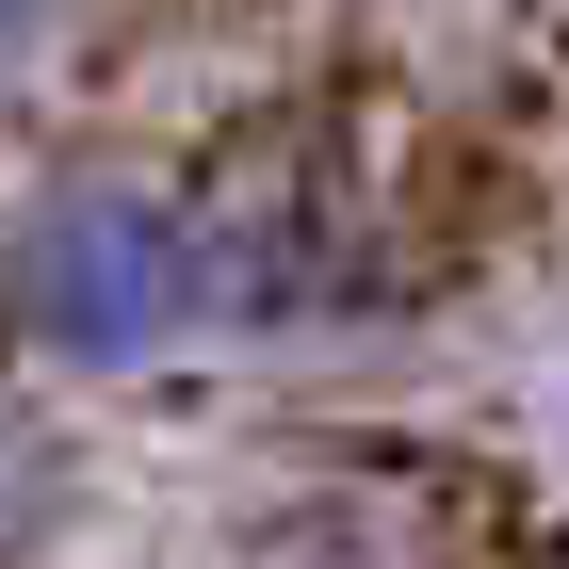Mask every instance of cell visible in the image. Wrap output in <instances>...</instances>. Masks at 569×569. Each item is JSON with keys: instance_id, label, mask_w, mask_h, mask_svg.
I'll return each instance as SVG.
<instances>
[{"instance_id": "obj_4", "label": "cell", "mask_w": 569, "mask_h": 569, "mask_svg": "<svg viewBox=\"0 0 569 569\" xmlns=\"http://www.w3.org/2000/svg\"><path fill=\"white\" fill-rule=\"evenodd\" d=\"M82 521H98V456H82V423H66V391H49V375H17V358H0V569H49Z\"/></svg>"}, {"instance_id": "obj_2", "label": "cell", "mask_w": 569, "mask_h": 569, "mask_svg": "<svg viewBox=\"0 0 569 569\" xmlns=\"http://www.w3.org/2000/svg\"><path fill=\"white\" fill-rule=\"evenodd\" d=\"M196 228H212V326H228V358L391 342L407 293H423L391 196H375L342 147H228V163H196Z\"/></svg>"}, {"instance_id": "obj_5", "label": "cell", "mask_w": 569, "mask_h": 569, "mask_svg": "<svg viewBox=\"0 0 569 569\" xmlns=\"http://www.w3.org/2000/svg\"><path fill=\"white\" fill-rule=\"evenodd\" d=\"M66 17H82V0H0V98H33L49 66H66Z\"/></svg>"}, {"instance_id": "obj_1", "label": "cell", "mask_w": 569, "mask_h": 569, "mask_svg": "<svg viewBox=\"0 0 569 569\" xmlns=\"http://www.w3.org/2000/svg\"><path fill=\"white\" fill-rule=\"evenodd\" d=\"M0 358L49 391H147L228 358L212 326V228H196V163H33L0 196Z\"/></svg>"}, {"instance_id": "obj_3", "label": "cell", "mask_w": 569, "mask_h": 569, "mask_svg": "<svg viewBox=\"0 0 569 569\" xmlns=\"http://www.w3.org/2000/svg\"><path fill=\"white\" fill-rule=\"evenodd\" d=\"M212 569H472V488L391 439H309L244 472Z\"/></svg>"}]
</instances>
